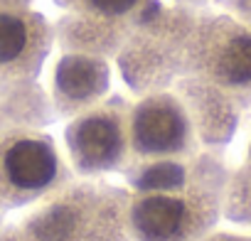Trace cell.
Returning a JSON list of instances; mask_svg holds the SVG:
<instances>
[{
  "label": "cell",
  "instance_id": "30bf717a",
  "mask_svg": "<svg viewBox=\"0 0 251 241\" xmlns=\"http://www.w3.org/2000/svg\"><path fill=\"white\" fill-rule=\"evenodd\" d=\"M40 94L42 91H37L35 84L0 86V128L47 123L52 116Z\"/></svg>",
  "mask_w": 251,
  "mask_h": 241
},
{
  "label": "cell",
  "instance_id": "52a82bcc",
  "mask_svg": "<svg viewBox=\"0 0 251 241\" xmlns=\"http://www.w3.org/2000/svg\"><path fill=\"white\" fill-rule=\"evenodd\" d=\"M54 30L30 0H0V86L35 84Z\"/></svg>",
  "mask_w": 251,
  "mask_h": 241
},
{
  "label": "cell",
  "instance_id": "8992f818",
  "mask_svg": "<svg viewBox=\"0 0 251 241\" xmlns=\"http://www.w3.org/2000/svg\"><path fill=\"white\" fill-rule=\"evenodd\" d=\"M153 0H54L64 13L57 42L64 52L108 57L126 47Z\"/></svg>",
  "mask_w": 251,
  "mask_h": 241
},
{
  "label": "cell",
  "instance_id": "9c48e42d",
  "mask_svg": "<svg viewBox=\"0 0 251 241\" xmlns=\"http://www.w3.org/2000/svg\"><path fill=\"white\" fill-rule=\"evenodd\" d=\"M108 89V69L103 57L67 52L54 64L52 101L57 116H76L103 98Z\"/></svg>",
  "mask_w": 251,
  "mask_h": 241
},
{
  "label": "cell",
  "instance_id": "8fae6325",
  "mask_svg": "<svg viewBox=\"0 0 251 241\" xmlns=\"http://www.w3.org/2000/svg\"><path fill=\"white\" fill-rule=\"evenodd\" d=\"M3 219H5V209L0 207V229H3Z\"/></svg>",
  "mask_w": 251,
  "mask_h": 241
},
{
  "label": "cell",
  "instance_id": "5b68a950",
  "mask_svg": "<svg viewBox=\"0 0 251 241\" xmlns=\"http://www.w3.org/2000/svg\"><path fill=\"white\" fill-rule=\"evenodd\" d=\"M131 108L133 101L113 94L72 116L64 133V155L74 175L99 177L123 172L131 153Z\"/></svg>",
  "mask_w": 251,
  "mask_h": 241
},
{
  "label": "cell",
  "instance_id": "ba28073f",
  "mask_svg": "<svg viewBox=\"0 0 251 241\" xmlns=\"http://www.w3.org/2000/svg\"><path fill=\"white\" fill-rule=\"evenodd\" d=\"M195 67L214 81L229 86H251V32L241 27H219L197 32L187 47Z\"/></svg>",
  "mask_w": 251,
  "mask_h": 241
},
{
  "label": "cell",
  "instance_id": "3957f363",
  "mask_svg": "<svg viewBox=\"0 0 251 241\" xmlns=\"http://www.w3.org/2000/svg\"><path fill=\"white\" fill-rule=\"evenodd\" d=\"M212 217V197L187 177L136 187L128 199L131 241H197Z\"/></svg>",
  "mask_w": 251,
  "mask_h": 241
},
{
  "label": "cell",
  "instance_id": "277c9868",
  "mask_svg": "<svg viewBox=\"0 0 251 241\" xmlns=\"http://www.w3.org/2000/svg\"><path fill=\"white\" fill-rule=\"evenodd\" d=\"M195 126L187 103L165 89L143 94L131 108V153L123 172L185 163L195 153Z\"/></svg>",
  "mask_w": 251,
  "mask_h": 241
},
{
  "label": "cell",
  "instance_id": "6da1fadb",
  "mask_svg": "<svg viewBox=\"0 0 251 241\" xmlns=\"http://www.w3.org/2000/svg\"><path fill=\"white\" fill-rule=\"evenodd\" d=\"M128 199V190L72 177L35 202L20 231L25 241H131Z\"/></svg>",
  "mask_w": 251,
  "mask_h": 241
},
{
  "label": "cell",
  "instance_id": "7a4b0ae2",
  "mask_svg": "<svg viewBox=\"0 0 251 241\" xmlns=\"http://www.w3.org/2000/svg\"><path fill=\"white\" fill-rule=\"evenodd\" d=\"M74 177L57 141L40 126L0 128V207L20 209L40 202Z\"/></svg>",
  "mask_w": 251,
  "mask_h": 241
}]
</instances>
